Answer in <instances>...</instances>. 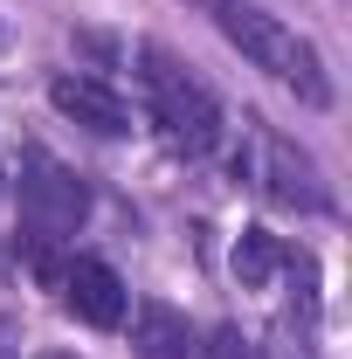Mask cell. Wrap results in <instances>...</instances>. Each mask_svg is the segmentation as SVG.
I'll use <instances>...</instances> for the list:
<instances>
[{"label":"cell","instance_id":"277c9868","mask_svg":"<svg viewBox=\"0 0 352 359\" xmlns=\"http://www.w3.org/2000/svg\"><path fill=\"white\" fill-rule=\"evenodd\" d=\"M249 138H256V152H263V166H256V180H263V194L276 201V208H325V187H318V166H311V152H297L290 138H276L263 125V118H249Z\"/></svg>","mask_w":352,"mask_h":359},{"label":"cell","instance_id":"30bf717a","mask_svg":"<svg viewBox=\"0 0 352 359\" xmlns=\"http://www.w3.org/2000/svg\"><path fill=\"white\" fill-rule=\"evenodd\" d=\"M194 7H201V14H215V7H221V0H194Z\"/></svg>","mask_w":352,"mask_h":359},{"label":"cell","instance_id":"7c38bea8","mask_svg":"<svg viewBox=\"0 0 352 359\" xmlns=\"http://www.w3.org/2000/svg\"><path fill=\"white\" fill-rule=\"evenodd\" d=\"M0 194H7V166H0Z\"/></svg>","mask_w":352,"mask_h":359},{"label":"cell","instance_id":"7a4b0ae2","mask_svg":"<svg viewBox=\"0 0 352 359\" xmlns=\"http://www.w3.org/2000/svg\"><path fill=\"white\" fill-rule=\"evenodd\" d=\"M208 21H215V28H221L235 48H242V55H249L263 76H276V83L304 104V111H325V104H332L325 55H318V48H311L304 35L290 28V21H276L269 7H256V0H221Z\"/></svg>","mask_w":352,"mask_h":359},{"label":"cell","instance_id":"6da1fadb","mask_svg":"<svg viewBox=\"0 0 352 359\" xmlns=\"http://www.w3.org/2000/svg\"><path fill=\"white\" fill-rule=\"evenodd\" d=\"M138 90H145V111H152V125H159V138H166L173 152L208 159L221 138H228V111H221V97L180 62L173 48H159V42L138 48Z\"/></svg>","mask_w":352,"mask_h":359},{"label":"cell","instance_id":"8fae6325","mask_svg":"<svg viewBox=\"0 0 352 359\" xmlns=\"http://www.w3.org/2000/svg\"><path fill=\"white\" fill-rule=\"evenodd\" d=\"M42 359H76V353H42Z\"/></svg>","mask_w":352,"mask_h":359},{"label":"cell","instance_id":"8992f818","mask_svg":"<svg viewBox=\"0 0 352 359\" xmlns=\"http://www.w3.org/2000/svg\"><path fill=\"white\" fill-rule=\"evenodd\" d=\"M48 104H55L62 118L90 125L97 138H125V132H132L125 97H118L111 83H97V76H55V83H48Z\"/></svg>","mask_w":352,"mask_h":359},{"label":"cell","instance_id":"9c48e42d","mask_svg":"<svg viewBox=\"0 0 352 359\" xmlns=\"http://www.w3.org/2000/svg\"><path fill=\"white\" fill-rule=\"evenodd\" d=\"M208 359H263V346H256V339H242L235 325H221L215 346H208Z\"/></svg>","mask_w":352,"mask_h":359},{"label":"cell","instance_id":"5b68a950","mask_svg":"<svg viewBox=\"0 0 352 359\" xmlns=\"http://www.w3.org/2000/svg\"><path fill=\"white\" fill-rule=\"evenodd\" d=\"M55 290H62V304L83 318V325H97V332H118V325H125V311H132L125 276H118L111 263H97V256L62 263V269H55Z\"/></svg>","mask_w":352,"mask_h":359},{"label":"cell","instance_id":"ba28073f","mask_svg":"<svg viewBox=\"0 0 352 359\" xmlns=\"http://www.w3.org/2000/svg\"><path fill=\"white\" fill-rule=\"evenodd\" d=\"M283 256H290V249H283L269 228H249L242 249H235V276H242V283H269V269L283 263Z\"/></svg>","mask_w":352,"mask_h":359},{"label":"cell","instance_id":"3957f363","mask_svg":"<svg viewBox=\"0 0 352 359\" xmlns=\"http://www.w3.org/2000/svg\"><path fill=\"white\" fill-rule=\"evenodd\" d=\"M90 215V187L76 180V166H62L55 152L42 145H28L21 152V228H28V242L35 249H55V242H69Z\"/></svg>","mask_w":352,"mask_h":359},{"label":"cell","instance_id":"52a82bcc","mask_svg":"<svg viewBox=\"0 0 352 359\" xmlns=\"http://www.w3.org/2000/svg\"><path fill=\"white\" fill-rule=\"evenodd\" d=\"M132 346H138V359H208L201 332H194L187 311H173V304H138Z\"/></svg>","mask_w":352,"mask_h":359}]
</instances>
